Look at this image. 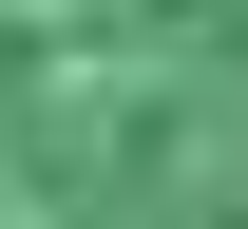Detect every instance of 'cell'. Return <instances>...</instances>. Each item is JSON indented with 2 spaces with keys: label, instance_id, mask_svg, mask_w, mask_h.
<instances>
[{
  "label": "cell",
  "instance_id": "1",
  "mask_svg": "<svg viewBox=\"0 0 248 229\" xmlns=\"http://www.w3.org/2000/svg\"><path fill=\"white\" fill-rule=\"evenodd\" d=\"M0 229H248V0H0Z\"/></svg>",
  "mask_w": 248,
  "mask_h": 229
}]
</instances>
